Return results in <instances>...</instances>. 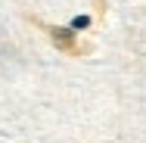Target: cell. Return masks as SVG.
<instances>
[{"instance_id": "cell-1", "label": "cell", "mask_w": 146, "mask_h": 143, "mask_svg": "<svg viewBox=\"0 0 146 143\" xmlns=\"http://www.w3.org/2000/svg\"><path fill=\"white\" fill-rule=\"evenodd\" d=\"M34 25H40V28L47 31V37L53 41V47H59L62 53H68V56H84L90 47L87 44H78V37L72 34V28H56V25H44L40 19H34Z\"/></svg>"}, {"instance_id": "cell-2", "label": "cell", "mask_w": 146, "mask_h": 143, "mask_svg": "<svg viewBox=\"0 0 146 143\" xmlns=\"http://www.w3.org/2000/svg\"><path fill=\"white\" fill-rule=\"evenodd\" d=\"M90 25V16H75L72 19V31H81V28H87Z\"/></svg>"}]
</instances>
